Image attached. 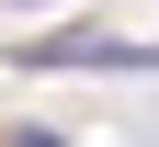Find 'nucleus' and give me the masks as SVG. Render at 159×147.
I'll return each instance as SVG.
<instances>
[{"instance_id":"2","label":"nucleus","mask_w":159,"mask_h":147,"mask_svg":"<svg viewBox=\"0 0 159 147\" xmlns=\"http://www.w3.org/2000/svg\"><path fill=\"white\" fill-rule=\"evenodd\" d=\"M11 147H68V136H46V124H23V136H11Z\"/></svg>"},{"instance_id":"1","label":"nucleus","mask_w":159,"mask_h":147,"mask_svg":"<svg viewBox=\"0 0 159 147\" xmlns=\"http://www.w3.org/2000/svg\"><path fill=\"white\" fill-rule=\"evenodd\" d=\"M11 68H114V79H159V45H125V34H91V23H68V34H23L11 45Z\"/></svg>"}]
</instances>
